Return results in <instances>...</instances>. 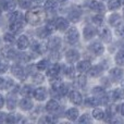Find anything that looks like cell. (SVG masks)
<instances>
[{
	"mask_svg": "<svg viewBox=\"0 0 124 124\" xmlns=\"http://www.w3.org/2000/svg\"><path fill=\"white\" fill-rule=\"evenodd\" d=\"M63 85V83H62V81L60 78H57V77H54V79L51 81V87L54 90H56L57 93L59 92V89L61 88V86Z\"/></svg>",
	"mask_w": 124,
	"mask_h": 124,
	"instance_id": "29",
	"label": "cell"
},
{
	"mask_svg": "<svg viewBox=\"0 0 124 124\" xmlns=\"http://www.w3.org/2000/svg\"><path fill=\"white\" fill-rule=\"evenodd\" d=\"M0 6L3 10L6 11H14L16 3H15L14 0H0Z\"/></svg>",
	"mask_w": 124,
	"mask_h": 124,
	"instance_id": "9",
	"label": "cell"
},
{
	"mask_svg": "<svg viewBox=\"0 0 124 124\" xmlns=\"http://www.w3.org/2000/svg\"><path fill=\"white\" fill-rule=\"evenodd\" d=\"M108 7L110 10H116L121 7V2L119 0H109L108 2Z\"/></svg>",
	"mask_w": 124,
	"mask_h": 124,
	"instance_id": "36",
	"label": "cell"
},
{
	"mask_svg": "<svg viewBox=\"0 0 124 124\" xmlns=\"http://www.w3.org/2000/svg\"><path fill=\"white\" fill-rule=\"evenodd\" d=\"M109 23L111 24V25L116 26L119 23H120V15H119L118 13H113V14H111L109 16Z\"/></svg>",
	"mask_w": 124,
	"mask_h": 124,
	"instance_id": "33",
	"label": "cell"
},
{
	"mask_svg": "<svg viewBox=\"0 0 124 124\" xmlns=\"http://www.w3.org/2000/svg\"><path fill=\"white\" fill-rule=\"evenodd\" d=\"M76 83H77V85H78L79 87H84V86L86 85V83H87V78H86L85 75L81 74V75H78V76L76 77Z\"/></svg>",
	"mask_w": 124,
	"mask_h": 124,
	"instance_id": "39",
	"label": "cell"
},
{
	"mask_svg": "<svg viewBox=\"0 0 124 124\" xmlns=\"http://www.w3.org/2000/svg\"><path fill=\"white\" fill-rule=\"evenodd\" d=\"M20 108L24 111H27V110H31L33 108V101L31 100L28 97H24L22 98V100L20 101Z\"/></svg>",
	"mask_w": 124,
	"mask_h": 124,
	"instance_id": "15",
	"label": "cell"
},
{
	"mask_svg": "<svg viewBox=\"0 0 124 124\" xmlns=\"http://www.w3.org/2000/svg\"><path fill=\"white\" fill-rule=\"evenodd\" d=\"M16 46H17V48H19L20 50H24V49H26V48H27L28 46H30V41H28V38L25 36V35L21 36L19 39H17Z\"/></svg>",
	"mask_w": 124,
	"mask_h": 124,
	"instance_id": "19",
	"label": "cell"
},
{
	"mask_svg": "<svg viewBox=\"0 0 124 124\" xmlns=\"http://www.w3.org/2000/svg\"><path fill=\"white\" fill-rule=\"evenodd\" d=\"M20 119L17 116H14V114H9V116H7L6 118V122L8 123H16V122H20Z\"/></svg>",
	"mask_w": 124,
	"mask_h": 124,
	"instance_id": "43",
	"label": "cell"
},
{
	"mask_svg": "<svg viewBox=\"0 0 124 124\" xmlns=\"http://www.w3.org/2000/svg\"><path fill=\"white\" fill-rule=\"evenodd\" d=\"M33 1H35V2H40V1H43V0H33Z\"/></svg>",
	"mask_w": 124,
	"mask_h": 124,
	"instance_id": "59",
	"label": "cell"
},
{
	"mask_svg": "<svg viewBox=\"0 0 124 124\" xmlns=\"http://www.w3.org/2000/svg\"><path fill=\"white\" fill-rule=\"evenodd\" d=\"M79 123H89L90 122V119H89V116L88 114H84L79 118Z\"/></svg>",
	"mask_w": 124,
	"mask_h": 124,
	"instance_id": "50",
	"label": "cell"
},
{
	"mask_svg": "<svg viewBox=\"0 0 124 124\" xmlns=\"http://www.w3.org/2000/svg\"><path fill=\"white\" fill-rule=\"evenodd\" d=\"M109 76L111 77L112 79H114V81H119V79H121L123 77V70L120 68L111 69L109 72Z\"/></svg>",
	"mask_w": 124,
	"mask_h": 124,
	"instance_id": "12",
	"label": "cell"
},
{
	"mask_svg": "<svg viewBox=\"0 0 124 124\" xmlns=\"http://www.w3.org/2000/svg\"><path fill=\"white\" fill-rule=\"evenodd\" d=\"M46 30H47V32L49 33V34H51V33H54V31L57 30V25H56V21H49L47 22V24H46Z\"/></svg>",
	"mask_w": 124,
	"mask_h": 124,
	"instance_id": "34",
	"label": "cell"
},
{
	"mask_svg": "<svg viewBox=\"0 0 124 124\" xmlns=\"http://www.w3.org/2000/svg\"><path fill=\"white\" fill-rule=\"evenodd\" d=\"M93 22H94L95 24H97V25H100V24L103 22V19L101 15H96V16L93 17Z\"/></svg>",
	"mask_w": 124,
	"mask_h": 124,
	"instance_id": "48",
	"label": "cell"
},
{
	"mask_svg": "<svg viewBox=\"0 0 124 124\" xmlns=\"http://www.w3.org/2000/svg\"><path fill=\"white\" fill-rule=\"evenodd\" d=\"M121 51H124V44L122 45V47H121Z\"/></svg>",
	"mask_w": 124,
	"mask_h": 124,
	"instance_id": "58",
	"label": "cell"
},
{
	"mask_svg": "<svg viewBox=\"0 0 124 124\" xmlns=\"http://www.w3.org/2000/svg\"><path fill=\"white\" fill-rule=\"evenodd\" d=\"M17 2H19V4L23 9H27V8H30L32 0H17Z\"/></svg>",
	"mask_w": 124,
	"mask_h": 124,
	"instance_id": "45",
	"label": "cell"
},
{
	"mask_svg": "<svg viewBox=\"0 0 124 124\" xmlns=\"http://www.w3.org/2000/svg\"><path fill=\"white\" fill-rule=\"evenodd\" d=\"M97 33H98L99 37H100V38L102 39L105 43H110V41H111L112 35H111V32H110L109 28L102 27V28H100V30H99Z\"/></svg>",
	"mask_w": 124,
	"mask_h": 124,
	"instance_id": "5",
	"label": "cell"
},
{
	"mask_svg": "<svg viewBox=\"0 0 124 124\" xmlns=\"http://www.w3.org/2000/svg\"><path fill=\"white\" fill-rule=\"evenodd\" d=\"M119 106H116V105H113V106H110V108H108V116H110V118H112V116H116V113L119 111Z\"/></svg>",
	"mask_w": 124,
	"mask_h": 124,
	"instance_id": "41",
	"label": "cell"
},
{
	"mask_svg": "<svg viewBox=\"0 0 124 124\" xmlns=\"http://www.w3.org/2000/svg\"><path fill=\"white\" fill-rule=\"evenodd\" d=\"M89 75L92 77H97V76H100L101 73H102V68L99 65H95L93 68H90V70L88 71Z\"/></svg>",
	"mask_w": 124,
	"mask_h": 124,
	"instance_id": "24",
	"label": "cell"
},
{
	"mask_svg": "<svg viewBox=\"0 0 124 124\" xmlns=\"http://www.w3.org/2000/svg\"><path fill=\"white\" fill-rule=\"evenodd\" d=\"M70 100L72 103L78 106V105H81L82 101H83V97H82V95L79 94L77 90H73V92L70 93Z\"/></svg>",
	"mask_w": 124,
	"mask_h": 124,
	"instance_id": "11",
	"label": "cell"
},
{
	"mask_svg": "<svg viewBox=\"0 0 124 124\" xmlns=\"http://www.w3.org/2000/svg\"><path fill=\"white\" fill-rule=\"evenodd\" d=\"M47 45H48L47 47L49 48L50 50L56 51V50H58L59 48L61 47V39L59 38V37H50Z\"/></svg>",
	"mask_w": 124,
	"mask_h": 124,
	"instance_id": "7",
	"label": "cell"
},
{
	"mask_svg": "<svg viewBox=\"0 0 124 124\" xmlns=\"http://www.w3.org/2000/svg\"><path fill=\"white\" fill-rule=\"evenodd\" d=\"M89 49L92 52H94L96 56H101L105 51V48H103L102 44L99 43V41H95V43L90 44L89 45Z\"/></svg>",
	"mask_w": 124,
	"mask_h": 124,
	"instance_id": "6",
	"label": "cell"
},
{
	"mask_svg": "<svg viewBox=\"0 0 124 124\" xmlns=\"http://www.w3.org/2000/svg\"><path fill=\"white\" fill-rule=\"evenodd\" d=\"M9 20L10 22H15V21H22L23 20V15L20 11H12L10 15H9Z\"/></svg>",
	"mask_w": 124,
	"mask_h": 124,
	"instance_id": "27",
	"label": "cell"
},
{
	"mask_svg": "<svg viewBox=\"0 0 124 124\" xmlns=\"http://www.w3.org/2000/svg\"><path fill=\"white\" fill-rule=\"evenodd\" d=\"M66 118L69 119L70 121H75L77 118H78V110L76 108H71L66 111Z\"/></svg>",
	"mask_w": 124,
	"mask_h": 124,
	"instance_id": "23",
	"label": "cell"
},
{
	"mask_svg": "<svg viewBox=\"0 0 124 124\" xmlns=\"http://www.w3.org/2000/svg\"><path fill=\"white\" fill-rule=\"evenodd\" d=\"M37 35H38L39 37H41V38H45V37H47L48 35H49V33L47 32L46 28H41V30L37 31Z\"/></svg>",
	"mask_w": 124,
	"mask_h": 124,
	"instance_id": "47",
	"label": "cell"
},
{
	"mask_svg": "<svg viewBox=\"0 0 124 124\" xmlns=\"http://www.w3.org/2000/svg\"><path fill=\"white\" fill-rule=\"evenodd\" d=\"M62 69H63V72L66 76L72 77L73 75H74V68H73L72 65H64Z\"/></svg>",
	"mask_w": 124,
	"mask_h": 124,
	"instance_id": "40",
	"label": "cell"
},
{
	"mask_svg": "<svg viewBox=\"0 0 124 124\" xmlns=\"http://www.w3.org/2000/svg\"><path fill=\"white\" fill-rule=\"evenodd\" d=\"M89 8L93 11H96V12H103L105 11V6H103L102 2H99L97 0H92L89 2Z\"/></svg>",
	"mask_w": 124,
	"mask_h": 124,
	"instance_id": "14",
	"label": "cell"
},
{
	"mask_svg": "<svg viewBox=\"0 0 124 124\" xmlns=\"http://www.w3.org/2000/svg\"><path fill=\"white\" fill-rule=\"evenodd\" d=\"M16 58L19 59L20 62H27L28 61L27 54H16Z\"/></svg>",
	"mask_w": 124,
	"mask_h": 124,
	"instance_id": "46",
	"label": "cell"
},
{
	"mask_svg": "<svg viewBox=\"0 0 124 124\" xmlns=\"http://www.w3.org/2000/svg\"><path fill=\"white\" fill-rule=\"evenodd\" d=\"M22 26H23V22L22 21H15V22H10V32L13 34H16V33L21 32Z\"/></svg>",
	"mask_w": 124,
	"mask_h": 124,
	"instance_id": "20",
	"label": "cell"
},
{
	"mask_svg": "<svg viewBox=\"0 0 124 124\" xmlns=\"http://www.w3.org/2000/svg\"><path fill=\"white\" fill-rule=\"evenodd\" d=\"M120 111H121V114H122V116H124V103L120 107Z\"/></svg>",
	"mask_w": 124,
	"mask_h": 124,
	"instance_id": "57",
	"label": "cell"
},
{
	"mask_svg": "<svg viewBox=\"0 0 124 124\" xmlns=\"http://www.w3.org/2000/svg\"><path fill=\"white\" fill-rule=\"evenodd\" d=\"M81 16H82V11H81V9H78V8L73 9V10H71L70 13H69V19L72 22H77L81 19Z\"/></svg>",
	"mask_w": 124,
	"mask_h": 124,
	"instance_id": "18",
	"label": "cell"
},
{
	"mask_svg": "<svg viewBox=\"0 0 124 124\" xmlns=\"http://www.w3.org/2000/svg\"><path fill=\"white\" fill-rule=\"evenodd\" d=\"M116 34L121 38H124V23H119L116 27Z\"/></svg>",
	"mask_w": 124,
	"mask_h": 124,
	"instance_id": "38",
	"label": "cell"
},
{
	"mask_svg": "<svg viewBox=\"0 0 124 124\" xmlns=\"http://www.w3.org/2000/svg\"><path fill=\"white\" fill-rule=\"evenodd\" d=\"M6 78L0 77V89H6Z\"/></svg>",
	"mask_w": 124,
	"mask_h": 124,
	"instance_id": "54",
	"label": "cell"
},
{
	"mask_svg": "<svg viewBox=\"0 0 124 124\" xmlns=\"http://www.w3.org/2000/svg\"><path fill=\"white\" fill-rule=\"evenodd\" d=\"M124 98V89H116L112 92V99L113 100H121Z\"/></svg>",
	"mask_w": 124,
	"mask_h": 124,
	"instance_id": "31",
	"label": "cell"
},
{
	"mask_svg": "<svg viewBox=\"0 0 124 124\" xmlns=\"http://www.w3.org/2000/svg\"><path fill=\"white\" fill-rule=\"evenodd\" d=\"M3 39H4V41H6V43L11 44V43H13V41H14V35H13V33H7V34H4Z\"/></svg>",
	"mask_w": 124,
	"mask_h": 124,
	"instance_id": "44",
	"label": "cell"
},
{
	"mask_svg": "<svg viewBox=\"0 0 124 124\" xmlns=\"http://www.w3.org/2000/svg\"><path fill=\"white\" fill-rule=\"evenodd\" d=\"M65 59H66V61L69 62V63H75V62H77L78 61V59H79V52L77 51V50H75V49H70V50H68L66 51V54H65Z\"/></svg>",
	"mask_w": 124,
	"mask_h": 124,
	"instance_id": "4",
	"label": "cell"
},
{
	"mask_svg": "<svg viewBox=\"0 0 124 124\" xmlns=\"http://www.w3.org/2000/svg\"><path fill=\"white\" fill-rule=\"evenodd\" d=\"M68 92H69V89H68V86H66V85H64V84H63V85L61 86V88H60V89H59V92H58V93L61 95V96H64V95H66V94H68Z\"/></svg>",
	"mask_w": 124,
	"mask_h": 124,
	"instance_id": "52",
	"label": "cell"
},
{
	"mask_svg": "<svg viewBox=\"0 0 124 124\" xmlns=\"http://www.w3.org/2000/svg\"><path fill=\"white\" fill-rule=\"evenodd\" d=\"M7 107H8L9 110H13L16 107V99L13 96H9L7 98Z\"/></svg>",
	"mask_w": 124,
	"mask_h": 124,
	"instance_id": "30",
	"label": "cell"
},
{
	"mask_svg": "<svg viewBox=\"0 0 124 124\" xmlns=\"http://www.w3.org/2000/svg\"><path fill=\"white\" fill-rule=\"evenodd\" d=\"M41 122H45V123H54V122H56V119L52 118L51 116H46L45 118L41 120Z\"/></svg>",
	"mask_w": 124,
	"mask_h": 124,
	"instance_id": "49",
	"label": "cell"
},
{
	"mask_svg": "<svg viewBox=\"0 0 124 124\" xmlns=\"http://www.w3.org/2000/svg\"><path fill=\"white\" fill-rule=\"evenodd\" d=\"M11 73H12L16 78L21 79V81H23V79L26 78L25 70H24L22 66H20V65H13L12 68H11Z\"/></svg>",
	"mask_w": 124,
	"mask_h": 124,
	"instance_id": "3",
	"label": "cell"
},
{
	"mask_svg": "<svg viewBox=\"0 0 124 124\" xmlns=\"http://www.w3.org/2000/svg\"><path fill=\"white\" fill-rule=\"evenodd\" d=\"M93 116H94L96 120H103L105 119V112L102 111L101 109H94L93 110Z\"/></svg>",
	"mask_w": 124,
	"mask_h": 124,
	"instance_id": "32",
	"label": "cell"
},
{
	"mask_svg": "<svg viewBox=\"0 0 124 124\" xmlns=\"http://www.w3.org/2000/svg\"><path fill=\"white\" fill-rule=\"evenodd\" d=\"M21 94L25 97H28L30 95H32V87H31L30 85L23 86V88L21 89Z\"/></svg>",
	"mask_w": 124,
	"mask_h": 124,
	"instance_id": "42",
	"label": "cell"
},
{
	"mask_svg": "<svg viewBox=\"0 0 124 124\" xmlns=\"http://www.w3.org/2000/svg\"><path fill=\"white\" fill-rule=\"evenodd\" d=\"M56 25L57 30L59 31H66V28L69 27V21L64 17H58L56 19Z\"/></svg>",
	"mask_w": 124,
	"mask_h": 124,
	"instance_id": "16",
	"label": "cell"
},
{
	"mask_svg": "<svg viewBox=\"0 0 124 124\" xmlns=\"http://www.w3.org/2000/svg\"><path fill=\"white\" fill-rule=\"evenodd\" d=\"M116 62L118 65L124 66V51H120L116 54Z\"/></svg>",
	"mask_w": 124,
	"mask_h": 124,
	"instance_id": "37",
	"label": "cell"
},
{
	"mask_svg": "<svg viewBox=\"0 0 124 124\" xmlns=\"http://www.w3.org/2000/svg\"><path fill=\"white\" fill-rule=\"evenodd\" d=\"M34 81L35 83H41V82H44V76L40 73H38V74H36L34 76Z\"/></svg>",
	"mask_w": 124,
	"mask_h": 124,
	"instance_id": "53",
	"label": "cell"
},
{
	"mask_svg": "<svg viewBox=\"0 0 124 124\" xmlns=\"http://www.w3.org/2000/svg\"><path fill=\"white\" fill-rule=\"evenodd\" d=\"M1 63H2V60H1V58H0V65H1Z\"/></svg>",
	"mask_w": 124,
	"mask_h": 124,
	"instance_id": "62",
	"label": "cell"
},
{
	"mask_svg": "<svg viewBox=\"0 0 124 124\" xmlns=\"http://www.w3.org/2000/svg\"><path fill=\"white\" fill-rule=\"evenodd\" d=\"M3 105H4V99L2 97V95H0V109L3 107Z\"/></svg>",
	"mask_w": 124,
	"mask_h": 124,
	"instance_id": "56",
	"label": "cell"
},
{
	"mask_svg": "<svg viewBox=\"0 0 124 124\" xmlns=\"http://www.w3.org/2000/svg\"><path fill=\"white\" fill-rule=\"evenodd\" d=\"M6 114L4 113H2V112H0V123L1 122H3V121H6Z\"/></svg>",
	"mask_w": 124,
	"mask_h": 124,
	"instance_id": "55",
	"label": "cell"
},
{
	"mask_svg": "<svg viewBox=\"0 0 124 124\" xmlns=\"http://www.w3.org/2000/svg\"><path fill=\"white\" fill-rule=\"evenodd\" d=\"M31 48H32L33 51L38 52V54H41V52H44V51L46 50V48L44 47V45H41V44L37 43V41H32Z\"/></svg>",
	"mask_w": 124,
	"mask_h": 124,
	"instance_id": "26",
	"label": "cell"
},
{
	"mask_svg": "<svg viewBox=\"0 0 124 124\" xmlns=\"http://www.w3.org/2000/svg\"><path fill=\"white\" fill-rule=\"evenodd\" d=\"M60 70H61V66L59 65L58 63L51 64L47 70V75L49 77H52V78H54V77H57L59 75V73H60Z\"/></svg>",
	"mask_w": 124,
	"mask_h": 124,
	"instance_id": "10",
	"label": "cell"
},
{
	"mask_svg": "<svg viewBox=\"0 0 124 124\" xmlns=\"http://www.w3.org/2000/svg\"><path fill=\"white\" fill-rule=\"evenodd\" d=\"M100 102L101 101L96 97H88V98L85 99V103L87 106H89V107H97Z\"/></svg>",
	"mask_w": 124,
	"mask_h": 124,
	"instance_id": "28",
	"label": "cell"
},
{
	"mask_svg": "<svg viewBox=\"0 0 124 124\" xmlns=\"http://www.w3.org/2000/svg\"><path fill=\"white\" fill-rule=\"evenodd\" d=\"M46 109H47L49 112H57L59 109H60V105L58 103V101L51 99V100H49L47 102V105H46Z\"/></svg>",
	"mask_w": 124,
	"mask_h": 124,
	"instance_id": "21",
	"label": "cell"
},
{
	"mask_svg": "<svg viewBox=\"0 0 124 124\" xmlns=\"http://www.w3.org/2000/svg\"><path fill=\"white\" fill-rule=\"evenodd\" d=\"M84 37H85V39H90L92 37H94L95 35L97 34V30L94 27V26L92 25H87L84 27Z\"/></svg>",
	"mask_w": 124,
	"mask_h": 124,
	"instance_id": "13",
	"label": "cell"
},
{
	"mask_svg": "<svg viewBox=\"0 0 124 124\" xmlns=\"http://www.w3.org/2000/svg\"><path fill=\"white\" fill-rule=\"evenodd\" d=\"M33 95H34V98L36 99V100L44 101L46 98H47V90H46V88H44V87H38L34 90Z\"/></svg>",
	"mask_w": 124,
	"mask_h": 124,
	"instance_id": "8",
	"label": "cell"
},
{
	"mask_svg": "<svg viewBox=\"0 0 124 124\" xmlns=\"http://www.w3.org/2000/svg\"><path fill=\"white\" fill-rule=\"evenodd\" d=\"M94 93H95V94H97V95H99L100 97H102L103 95H106L105 94V90H103L102 87H95L94 88Z\"/></svg>",
	"mask_w": 124,
	"mask_h": 124,
	"instance_id": "51",
	"label": "cell"
},
{
	"mask_svg": "<svg viewBox=\"0 0 124 124\" xmlns=\"http://www.w3.org/2000/svg\"><path fill=\"white\" fill-rule=\"evenodd\" d=\"M92 68V64L89 61H79L76 65V69L78 72L84 73V72H88Z\"/></svg>",
	"mask_w": 124,
	"mask_h": 124,
	"instance_id": "17",
	"label": "cell"
},
{
	"mask_svg": "<svg viewBox=\"0 0 124 124\" xmlns=\"http://www.w3.org/2000/svg\"><path fill=\"white\" fill-rule=\"evenodd\" d=\"M119 1L121 2V4H124V0H119Z\"/></svg>",
	"mask_w": 124,
	"mask_h": 124,
	"instance_id": "60",
	"label": "cell"
},
{
	"mask_svg": "<svg viewBox=\"0 0 124 124\" xmlns=\"http://www.w3.org/2000/svg\"><path fill=\"white\" fill-rule=\"evenodd\" d=\"M48 61L46 60V59H44V60H40L39 62H37V64H36V68H37V70L38 71H45V70H47V68H48Z\"/></svg>",
	"mask_w": 124,
	"mask_h": 124,
	"instance_id": "35",
	"label": "cell"
},
{
	"mask_svg": "<svg viewBox=\"0 0 124 124\" xmlns=\"http://www.w3.org/2000/svg\"><path fill=\"white\" fill-rule=\"evenodd\" d=\"M46 19V13L43 9L40 8H34L31 11H28L25 15V20L31 25H39L43 23L44 20Z\"/></svg>",
	"mask_w": 124,
	"mask_h": 124,
	"instance_id": "1",
	"label": "cell"
},
{
	"mask_svg": "<svg viewBox=\"0 0 124 124\" xmlns=\"http://www.w3.org/2000/svg\"><path fill=\"white\" fill-rule=\"evenodd\" d=\"M57 7H58V4H57L56 0H47L45 2L44 8H45V10L47 12H54L57 10Z\"/></svg>",
	"mask_w": 124,
	"mask_h": 124,
	"instance_id": "22",
	"label": "cell"
},
{
	"mask_svg": "<svg viewBox=\"0 0 124 124\" xmlns=\"http://www.w3.org/2000/svg\"><path fill=\"white\" fill-rule=\"evenodd\" d=\"M2 54H3V56L7 57L8 59H14V58H16V52H15L14 50L12 49V48H9V47L3 48V49H2Z\"/></svg>",
	"mask_w": 124,
	"mask_h": 124,
	"instance_id": "25",
	"label": "cell"
},
{
	"mask_svg": "<svg viewBox=\"0 0 124 124\" xmlns=\"http://www.w3.org/2000/svg\"><path fill=\"white\" fill-rule=\"evenodd\" d=\"M122 87H123V89H124V82H122Z\"/></svg>",
	"mask_w": 124,
	"mask_h": 124,
	"instance_id": "61",
	"label": "cell"
},
{
	"mask_svg": "<svg viewBox=\"0 0 124 124\" xmlns=\"http://www.w3.org/2000/svg\"><path fill=\"white\" fill-rule=\"evenodd\" d=\"M78 38H79L78 31H77L75 27L69 28L68 32H66V34H65V39L68 40V43H70V44H75V43H77Z\"/></svg>",
	"mask_w": 124,
	"mask_h": 124,
	"instance_id": "2",
	"label": "cell"
}]
</instances>
